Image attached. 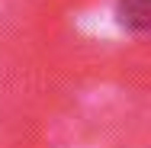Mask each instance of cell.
Segmentation results:
<instances>
[{"instance_id": "6da1fadb", "label": "cell", "mask_w": 151, "mask_h": 148, "mask_svg": "<svg viewBox=\"0 0 151 148\" xmlns=\"http://www.w3.org/2000/svg\"><path fill=\"white\" fill-rule=\"evenodd\" d=\"M122 19L135 29L145 26V0H122Z\"/></svg>"}]
</instances>
